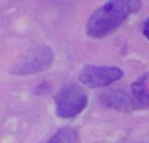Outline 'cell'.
I'll list each match as a JSON object with an SVG mask.
<instances>
[{"instance_id":"obj_1","label":"cell","mask_w":149,"mask_h":143,"mask_svg":"<svg viewBox=\"0 0 149 143\" xmlns=\"http://www.w3.org/2000/svg\"><path fill=\"white\" fill-rule=\"evenodd\" d=\"M143 0H107L90 15L86 34L93 39H102L113 34L131 15L139 12Z\"/></svg>"},{"instance_id":"obj_2","label":"cell","mask_w":149,"mask_h":143,"mask_svg":"<svg viewBox=\"0 0 149 143\" xmlns=\"http://www.w3.org/2000/svg\"><path fill=\"white\" fill-rule=\"evenodd\" d=\"M54 62V51L49 45L37 43L26 49L10 64L9 72L12 75L26 76L46 71Z\"/></svg>"},{"instance_id":"obj_3","label":"cell","mask_w":149,"mask_h":143,"mask_svg":"<svg viewBox=\"0 0 149 143\" xmlns=\"http://www.w3.org/2000/svg\"><path fill=\"white\" fill-rule=\"evenodd\" d=\"M88 93L85 89L76 84L63 87L55 97V110L63 120L74 118L86 108Z\"/></svg>"},{"instance_id":"obj_4","label":"cell","mask_w":149,"mask_h":143,"mask_svg":"<svg viewBox=\"0 0 149 143\" xmlns=\"http://www.w3.org/2000/svg\"><path fill=\"white\" fill-rule=\"evenodd\" d=\"M124 71L116 66H93L86 64L79 72V80L88 88H102L118 81Z\"/></svg>"},{"instance_id":"obj_5","label":"cell","mask_w":149,"mask_h":143,"mask_svg":"<svg viewBox=\"0 0 149 143\" xmlns=\"http://www.w3.org/2000/svg\"><path fill=\"white\" fill-rule=\"evenodd\" d=\"M100 100L105 108H110L119 112H130L136 108V102L134 101V99H131L120 88H111L102 92Z\"/></svg>"},{"instance_id":"obj_6","label":"cell","mask_w":149,"mask_h":143,"mask_svg":"<svg viewBox=\"0 0 149 143\" xmlns=\"http://www.w3.org/2000/svg\"><path fill=\"white\" fill-rule=\"evenodd\" d=\"M76 131L71 128H64L60 129L56 134H54L47 143H76Z\"/></svg>"},{"instance_id":"obj_7","label":"cell","mask_w":149,"mask_h":143,"mask_svg":"<svg viewBox=\"0 0 149 143\" xmlns=\"http://www.w3.org/2000/svg\"><path fill=\"white\" fill-rule=\"evenodd\" d=\"M143 34H144L145 38L149 41V17L144 21V24H143Z\"/></svg>"}]
</instances>
